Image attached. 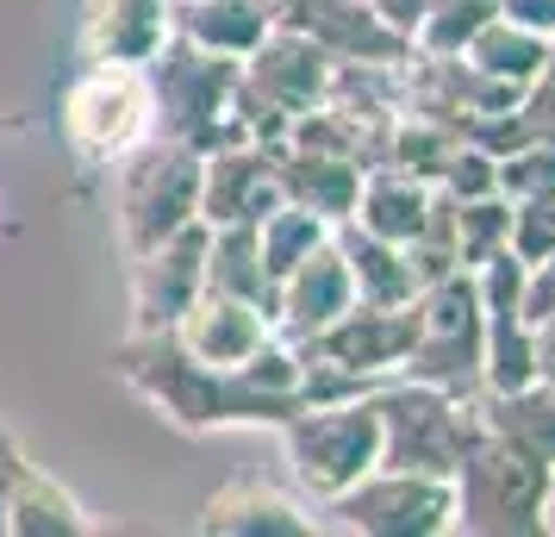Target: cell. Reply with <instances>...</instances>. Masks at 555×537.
I'll use <instances>...</instances> for the list:
<instances>
[{
  "instance_id": "6da1fadb",
  "label": "cell",
  "mask_w": 555,
  "mask_h": 537,
  "mask_svg": "<svg viewBox=\"0 0 555 537\" xmlns=\"http://www.w3.org/2000/svg\"><path fill=\"white\" fill-rule=\"evenodd\" d=\"M56 126H63V144L81 163L113 169L126 151H138L144 138H156V101H151L144 63H88L63 88Z\"/></svg>"
},
{
  "instance_id": "7a4b0ae2",
  "label": "cell",
  "mask_w": 555,
  "mask_h": 537,
  "mask_svg": "<svg viewBox=\"0 0 555 537\" xmlns=\"http://www.w3.org/2000/svg\"><path fill=\"white\" fill-rule=\"evenodd\" d=\"M151 76V101H156V131L176 138L188 151H219L225 144V119H231V94H237V76L244 63L219 51H201L188 44L181 31L163 38V51L144 63Z\"/></svg>"
},
{
  "instance_id": "3957f363",
  "label": "cell",
  "mask_w": 555,
  "mask_h": 537,
  "mask_svg": "<svg viewBox=\"0 0 555 537\" xmlns=\"http://www.w3.org/2000/svg\"><path fill=\"white\" fill-rule=\"evenodd\" d=\"M113 169H119V244H126V256L151 251L188 219H201V151L156 131Z\"/></svg>"
},
{
  "instance_id": "277c9868",
  "label": "cell",
  "mask_w": 555,
  "mask_h": 537,
  "mask_svg": "<svg viewBox=\"0 0 555 537\" xmlns=\"http://www.w3.org/2000/svg\"><path fill=\"white\" fill-rule=\"evenodd\" d=\"M119 382L156 407L169 425L181 432H219L225 425V387H219V369H206L201 357H188L176 344V332H131L119 344Z\"/></svg>"
},
{
  "instance_id": "5b68a950",
  "label": "cell",
  "mask_w": 555,
  "mask_h": 537,
  "mask_svg": "<svg viewBox=\"0 0 555 537\" xmlns=\"http://www.w3.org/2000/svg\"><path fill=\"white\" fill-rule=\"evenodd\" d=\"M287 462L312 494L337 500L380 462V412L375 407H300L287 419Z\"/></svg>"
},
{
  "instance_id": "8992f818",
  "label": "cell",
  "mask_w": 555,
  "mask_h": 537,
  "mask_svg": "<svg viewBox=\"0 0 555 537\" xmlns=\"http://www.w3.org/2000/svg\"><path fill=\"white\" fill-rule=\"evenodd\" d=\"M206 287V219H188L163 244L131 256V332H169Z\"/></svg>"
},
{
  "instance_id": "52a82bcc",
  "label": "cell",
  "mask_w": 555,
  "mask_h": 537,
  "mask_svg": "<svg viewBox=\"0 0 555 537\" xmlns=\"http://www.w3.org/2000/svg\"><path fill=\"white\" fill-rule=\"evenodd\" d=\"M281 201L269 144H219L201 156V219L206 226H256Z\"/></svg>"
},
{
  "instance_id": "ba28073f",
  "label": "cell",
  "mask_w": 555,
  "mask_h": 537,
  "mask_svg": "<svg viewBox=\"0 0 555 537\" xmlns=\"http://www.w3.org/2000/svg\"><path fill=\"white\" fill-rule=\"evenodd\" d=\"M244 88H256L269 106L300 119L306 106L325 101V44L300 26H269V38L244 56Z\"/></svg>"
},
{
  "instance_id": "9c48e42d",
  "label": "cell",
  "mask_w": 555,
  "mask_h": 537,
  "mask_svg": "<svg viewBox=\"0 0 555 537\" xmlns=\"http://www.w3.org/2000/svg\"><path fill=\"white\" fill-rule=\"evenodd\" d=\"M269 307H256V301H237V294H219V287H201L188 312H181L176 325V344L188 357H201L206 369H231V362H244L256 344H269Z\"/></svg>"
},
{
  "instance_id": "30bf717a",
  "label": "cell",
  "mask_w": 555,
  "mask_h": 537,
  "mask_svg": "<svg viewBox=\"0 0 555 537\" xmlns=\"http://www.w3.org/2000/svg\"><path fill=\"white\" fill-rule=\"evenodd\" d=\"M176 31V0H88L81 56L88 63H151Z\"/></svg>"
},
{
  "instance_id": "8fae6325",
  "label": "cell",
  "mask_w": 555,
  "mask_h": 537,
  "mask_svg": "<svg viewBox=\"0 0 555 537\" xmlns=\"http://www.w3.org/2000/svg\"><path fill=\"white\" fill-rule=\"evenodd\" d=\"M356 307V276L350 263H344V251H331V244H319L312 256H300L287 276L275 282V307H269V319H281L287 332H325L337 312Z\"/></svg>"
},
{
  "instance_id": "7c38bea8",
  "label": "cell",
  "mask_w": 555,
  "mask_h": 537,
  "mask_svg": "<svg viewBox=\"0 0 555 537\" xmlns=\"http://www.w3.org/2000/svg\"><path fill=\"white\" fill-rule=\"evenodd\" d=\"M437 487L412 482V469H393L387 482H356L337 494V512H344V525H369V532H425V525H437Z\"/></svg>"
},
{
  "instance_id": "4fadbf2b",
  "label": "cell",
  "mask_w": 555,
  "mask_h": 537,
  "mask_svg": "<svg viewBox=\"0 0 555 537\" xmlns=\"http://www.w3.org/2000/svg\"><path fill=\"white\" fill-rule=\"evenodd\" d=\"M275 13L269 0H176V31L201 51H219V56H244L269 38Z\"/></svg>"
},
{
  "instance_id": "5bb4252c",
  "label": "cell",
  "mask_w": 555,
  "mask_h": 537,
  "mask_svg": "<svg viewBox=\"0 0 555 537\" xmlns=\"http://www.w3.org/2000/svg\"><path fill=\"white\" fill-rule=\"evenodd\" d=\"M0 532H20V537L88 532V512H81L51 475H38L31 462H20V475H13V487H7V507H0Z\"/></svg>"
},
{
  "instance_id": "9a60e30c",
  "label": "cell",
  "mask_w": 555,
  "mask_h": 537,
  "mask_svg": "<svg viewBox=\"0 0 555 537\" xmlns=\"http://www.w3.org/2000/svg\"><path fill=\"white\" fill-rule=\"evenodd\" d=\"M206 287L275 307V282L262 269V251H256V226H206Z\"/></svg>"
},
{
  "instance_id": "2e32d148",
  "label": "cell",
  "mask_w": 555,
  "mask_h": 537,
  "mask_svg": "<svg viewBox=\"0 0 555 537\" xmlns=\"http://www.w3.org/2000/svg\"><path fill=\"white\" fill-rule=\"evenodd\" d=\"M206 532H312V519H306L294 500H281L275 487L262 482H231L219 487L212 500H206Z\"/></svg>"
},
{
  "instance_id": "e0dca14e",
  "label": "cell",
  "mask_w": 555,
  "mask_h": 537,
  "mask_svg": "<svg viewBox=\"0 0 555 537\" xmlns=\"http://www.w3.org/2000/svg\"><path fill=\"white\" fill-rule=\"evenodd\" d=\"M350 213L362 219V231H375V238H387V244H405V238L425 231V194H418L405 176H375L369 188H356Z\"/></svg>"
}]
</instances>
